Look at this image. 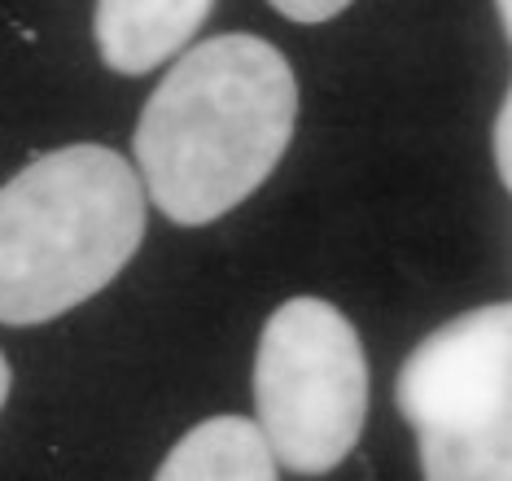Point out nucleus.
Wrapping results in <instances>:
<instances>
[{
	"instance_id": "obj_1",
	"label": "nucleus",
	"mask_w": 512,
	"mask_h": 481,
	"mask_svg": "<svg viewBox=\"0 0 512 481\" xmlns=\"http://www.w3.org/2000/svg\"><path fill=\"white\" fill-rule=\"evenodd\" d=\"M298 84L259 35H215L162 75L136 123V167L176 224H211L259 189L285 158Z\"/></svg>"
},
{
	"instance_id": "obj_2",
	"label": "nucleus",
	"mask_w": 512,
	"mask_h": 481,
	"mask_svg": "<svg viewBox=\"0 0 512 481\" xmlns=\"http://www.w3.org/2000/svg\"><path fill=\"white\" fill-rule=\"evenodd\" d=\"M145 237L132 162L66 145L0 189V320L44 324L101 293Z\"/></svg>"
},
{
	"instance_id": "obj_3",
	"label": "nucleus",
	"mask_w": 512,
	"mask_h": 481,
	"mask_svg": "<svg viewBox=\"0 0 512 481\" xmlns=\"http://www.w3.org/2000/svg\"><path fill=\"white\" fill-rule=\"evenodd\" d=\"M394 403L425 481H512V307L464 311L403 359Z\"/></svg>"
},
{
	"instance_id": "obj_4",
	"label": "nucleus",
	"mask_w": 512,
	"mask_h": 481,
	"mask_svg": "<svg viewBox=\"0 0 512 481\" xmlns=\"http://www.w3.org/2000/svg\"><path fill=\"white\" fill-rule=\"evenodd\" d=\"M254 407L272 455L302 477L355 451L368 416V359L355 324L324 298H289L263 324Z\"/></svg>"
},
{
	"instance_id": "obj_5",
	"label": "nucleus",
	"mask_w": 512,
	"mask_h": 481,
	"mask_svg": "<svg viewBox=\"0 0 512 481\" xmlns=\"http://www.w3.org/2000/svg\"><path fill=\"white\" fill-rule=\"evenodd\" d=\"M215 0H97V49L119 75H149L197 35Z\"/></svg>"
},
{
	"instance_id": "obj_6",
	"label": "nucleus",
	"mask_w": 512,
	"mask_h": 481,
	"mask_svg": "<svg viewBox=\"0 0 512 481\" xmlns=\"http://www.w3.org/2000/svg\"><path fill=\"white\" fill-rule=\"evenodd\" d=\"M154 481H276V455L246 416H211L167 451Z\"/></svg>"
},
{
	"instance_id": "obj_7",
	"label": "nucleus",
	"mask_w": 512,
	"mask_h": 481,
	"mask_svg": "<svg viewBox=\"0 0 512 481\" xmlns=\"http://www.w3.org/2000/svg\"><path fill=\"white\" fill-rule=\"evenodd\" d=\"M276 14H285L289 22H324L333 14H342L351 0H272Z\"/></svg>"
},
{
	"instance_id": "obj_8",
	"label": "nucleus",
	"mask_w": 512,
	"mask_h": 481,
	"mask_svg": "<svg viewBox=\"0 0 512 481\" xmlns=\"http://www.w3.org/2000/svg\"><path fill=\"white\" fill-rule=\"evenodd\" d=\"M495 167H499V180L512 184V101L508 97L495 119Z\"/></svg>"
},
{
	"instance_id": "obj_9",
	"label": "nucleus",
	"mask_w": 512,
	"mask_h": 481,
	"mask_svg": "<svg viewBox=\"0 0 512 481\" xmlns=\"http://www.w3.org/2000/svg\"><path fill=\"white\" fill-rule=\"evenodd\" d=\"M5 398H9V363L0 355V407H5Z\"/></svg>"
},
{
	"instance_id": "obj_10",
	"label": "nucleus",
	"mask_w": 512,
	"mask_h": 481,
	"mask_svg": "<svg viewBox=\"0 0 512 481\" xmlns=\"http://www.w3.org/2000/svg\"><path fill=\"white\" fill-rule=\"evenodd\" d=\"M499 9V22H504V31H512V0H495Z\"/></svg>"
}]
</instances>
